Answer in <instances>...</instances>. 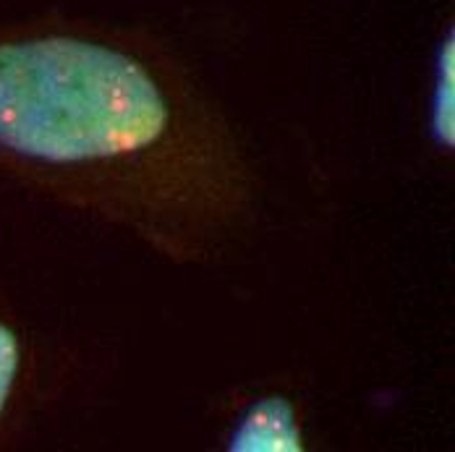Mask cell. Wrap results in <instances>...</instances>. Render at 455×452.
<instances>
[{"mask_svg": "<svg viewBox=\"0 0 455 452\" xmlns=\"http://www.w3.org/2000/svg\"><path fill=\"white\" fill-rule=\"evenodd\" d=\"M0 155L176 265L212 259L257 212L223 110L168 58L102 32L0 40Z\"/></svg>", "mask_w": 455, "mask_h": 452, "instance_id": "obj_1", "label": "cell"}, {"mask_svg": "<svg viewBox=\"0 0 455 452\" xmlns=\"http://www.w3.org/2000/svg\"><path fill=\"white\" fill-rule=\"evenodd\" d=\"M235 448L249 450H296L299 448V424L296 413L285 400H270L254 408L251 416L241 424Z\"/></svg>", "mask_w": 455, "mask_h": 452, "instance_id": "obj_2", "label": "cell"}, {"mask_svg": "<svg viewBox=\"0 0 455 452\" xmlns=\"http://www.w3.org/2000/svg\"><path fill=\"white\" fill-rule=\"evenodd\" d=\"M19 361H21L19 340L0 321V416L5 410L8 398H11V390H13V382H16V374H19Z\"/></svg>", "mask_w": 455, "mask_h": 452, "instance_id": "obj_3", "label": "cell"}]
</instances>
